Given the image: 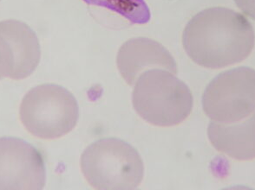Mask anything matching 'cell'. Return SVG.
Returning <instances> with one entry per match:
<instances>
[{"label":"cell","instance_id":"6da1fadb","mask_svg":"<svg viewBox=\"0 0 255 190\" xmlns=\"http://www.w3.org/2000/svg\"><path fill=\"white\" fill-rule=\"evenodd\" d=\"M182 43L201 67L217 69L241 63L254 50L252 24L242 14L223 7L202 10L188 22Z\"/></svg>","mask_w":255,"mask_h":190},{"label":"cell","instance_id":"7a4b0ae2","mask_svg":"<svg viewBox=\"0 0 255 190\" xmlns=\"http://www.w3.org/2000/svg\"><path fill=\"white\" fill-rule=\"evenodd\" d=\"M132 102L138 115L160 127L182 123L191 114L193 96L188 86L164 69L141 73L134 83Z\"/></svg>","mask_w":255,"mask_h":190},{"label":"cell","instance_id":"3957f363","mask_svg":"<svg viewBox=\"0 0 255 190\" xmlns=\"http://www.w3.org/2000/svg\"><path fill=\"white\" fill-rule=\"evenodd\" d=\"M81 170L96 190H134L143 179L144 165L137 150L118 138H104L86 148Z\"/></svg>","mask_w":255,"mask_h":190},{"label":"cell","instance_id":"277c9868","mask_svg":"<svg viewBox=\"0 0 255 190\" xmlns=\"http://www.w3.org/2000/svg\"><path fill=\"white\" fill-rule=\"evenodd\" d=\"M79 108L64 87L44 84L29 91L21 102L19 117L28 132L41 139H57L77 126Z\"/></svg>","mask_w":255,"mask_h":190},{"label":"cell","instance_id":"5b68a950","mask_svg":"<svg viewBox=\"0 0 255 190\" xmlns=\"http://www.w3.org/2000/svg\"><path fill=\"white\" fill-rule=\"evenodd\" d=\"M202 107L215 122L245 120L255 110V70L240 67L220 73L204 91Z\"/></svg>","mask_w":255,"mask_h":190},{"label":"cell","instance_id":"8992f818","mask_svg":"<svg viewBox=\"0 0 255 190\" xmlns=\"http://www.w3.org/2000/svg\"><path fill=\"white\" fill-rule=\"evenodd\" d=\"M46 172L35 147L15 137H0V190H43Z\"/></svg>","mask_w":255,"mask_h":190},{"label":"cell","instance_id":"52a82bcc","mask_svg":"<svg viewBox=\"0 0 255 190\" xmlns=\"http://www.w3.org/2000/svg\"><path fill=\"white\" fill-rule=\"evenodd\" d=\"M41 58L37 35L17 20L0 22V75L24 80L36 70Z\"/></svg>","mask_w":255,"mask_h":190},{"label":"cell","instance_id":"ba28073f","mask_svg":"<svg viewBox=\"0 0 255 190\" xmlns=\"http://www.w3.org/2000/svg\"><path fill=\"white\" fill-rule=\"evenodd\" d=\"M117 63L119 72L129 86H134L138 77L150 69L177 73V65L168 50L146 37L132 38L123 44L118 51Z\"/></svg>","mask_w":255,"mask_h":190},{"label":"cell","instance_id":"9c48e42d","mask_svg":"<svg viewBox=\"0 0 255 190\" xmlns=\"http://www.w3.org/2000/svg\"><path fill=\"white\" fill-rule=\"evenodd\" d=\"M208 136L216 150L235 160L255 158V113L238 123L210 122Z\"/></svg>","mask_w":255,"mask_h":190},{"label":"cell","instance_id":"30bf717a","mask_svg":"<svg viewBox=\"0 0 255 190\" xmlns=\"http://www.w3.org/2000/svg\"><path fill=\"white\" fill-rule=\"evenodd\" d=\"M90 5L102 7L125 17L132 24H144L150 21V10L144 0H83Z\"/></svg>","mask_w":255,"mask_h":190},{"label":"cell","instance_id":"8fae6325","mask_svg":"<svg viewBox=\"0 0 255 190\" xmlns=\"http://www.w3.org/2000/svg\"><path fill=\"white\" fill-rule=\"evenodd\" d=\"M237 6L248 15L255 19V0H235Z\"/></svg>","mask_w":255,"mask_h":190},{"label":"cell","instance_id":"7c38bea8","mask_svg":"<svg viewBox=\"0 0 255 190\" xmlns=\"http://www.w3.org/2000/svg\"><path fill=\"white\" fill-rule=\"evenodd\" d=\"M1 78H2V76H1V75H0V80H1Z\"/></svg>","mask_w":255,"mask_h":190}]
</instances>
